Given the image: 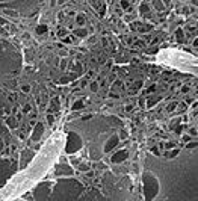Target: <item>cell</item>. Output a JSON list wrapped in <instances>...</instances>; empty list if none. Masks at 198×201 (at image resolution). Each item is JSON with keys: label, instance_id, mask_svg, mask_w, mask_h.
<instances>
[{"label": "cell", "instance_id": "1f68e13d", "mask_svg": "<svg viewBox=\"0 0 198 201\" xmlns=\"http://www.w3.org/2000/svg\"><path fill=\"white\" fill-rule=\"evenodd\" d=\"M68 82H70V77H62L59 80V83H68Z\"/></svg>", "mask_w": 198, "mask_h": 201}, {"label": "cell", "instance_id": "74e56055", "mask_svg": "<svg viewBox=\"0 0 198 201\" xmlns=\"http://www.w3.org/2000/svg\"><path fill=\"white\" fill-rule=\"evenodd\" d=\"M126 136H127V133H126L124 130H121V132H120V136H118V138H126Z\"/></svg>", "mask_w": 198, "mask_h": 201}, {"label": "cell", "instance_id": "b9f144b4", "mask_svg": "<svg viewBox=\"0 0 198 201\" xmlns=\"http://www.w3.org/2000/svg\"><path fill=\"white\" fill-rule=\"evenodd\" d=\"M89 118H92V117H91V115H85L82 120H83V121H86V120H89Z\"/></svg>", "mask_w": 198, "mask_h": 201}, {"label": "cell", "instance_id": "3957f363", "mask_svg": "<svg viewBox=\"0 0 198 201\" xmlns=\"http://www.w3.org/2000/svg\"><path fill=\"white\" fill-rule=\"evenodd\" d=\"M118 142H120V138H118V135L111 136L109 139H108V142L104 144L103 151H104V153H109V151H112V148H113V147H116V145H118Z\"/></svg>", "mask_w": 198, "mask_h": 201}, {"label": "cell", "instance_id": "d4e9b609", "mask_svg": "<svg viewBox=\"0 0 198 201\" xmlns=\"http://www.w3.org/2000/svg\"><path fill=\"white\" fill-rule=\"evenodd\" d=\"M79 169H80V171H85V172H86V171L89 169V166L86 165V163H82V165H79Z\"/></svg>", "mask_w": 198, "mask_h": 201}, {"label": "cell", "instance_id": "2e32d148", "mask_svg": "<svg viewBox=\"0 0 198 201\" xmlns=\"http://www.w3.org/2000/svg\"><path fill=\"white\" fill-rule=\"evenodd\" d=\"M139 11H141V14H142V15H147V14H148V11H150V6H148L147 3H141Z\"/></svg>", "mask_w": 198, "mask_h": 201}, {"label": "cell", "instance_id": "52a82bcc", "mask_svg": "<svg viewBox=\"0 0 198 201\" xmlns=\"http://www.w3.org/2000/svg\"><path fill=\"white\" fill-rule=\"evenodd\" d=\"M74 23L77 24V26L83 27L85 23H86V15H85V14H76V15H74Z\"/></svg>", "mask_w": 198, "mask_h": 201}, {"label": "cell", "instance_id": "30bf717a", "mask_svg": "<svg viewBox=\"0 0 198 201\" xmlns=\"http://www.w3.org/2000/svg\"><path fill=\"white\" fill-rule=\"evenodd\" d=\"M163 154H165V157H166V159H173V157H176L177 154H180V150L174 147V148H171V150H165V153H163Z\"/></svg>", "mask_w": 198, "mask_h": 201}, {"label": "cell", "instance_id": "83f0119b", "mask_svg": "<svg viewBox=\"0 0 198 201\" xmlns=\"http://www.w3.org/2000/svg\"><path fill=\"white\" fill-rule=\"evenodd\" d=\"M21 89H23V92H29V91H30V86H29V85H23Z\"/></svg>", "mask_w": 198, "mask_h": 201}, {"label": "cell", "instance_id": "60d3db41", "mask_svg": "<svg viewBox=\"0 0 198 201\" xmlns=\"http://www.w3.org/2000/svg\"><path fill=\"white\" fill-rule=\"evenodd\" d=\"M189 91V86H183V89H181V92H188Z\"/></svg>", "mask_w": 198, "mask_h": 201}, {"label": "cell", "instance_id": "5bb4252c", "mask_svg": "<svg viewBox=\"0 0 198 201\" xmlns=\"http://www.w3.org/2000/svg\"><path fill=\"white\" fill-rule=\"evenodd\" d=\"M176 38L178 43H184V35H183V29H177L176 30Z\"/></svg>", "mask_w": 198, "mask_h": 201}, {"label": "cell", "instance_id": "277c9868", "mask_svg": "<svg viewBox=\"0 0 198 201\" xmlns=\"http://www.w3.org/2000/svg\"><path fill=\"white\" fill-rule=\"evenodd\" d=\"M130 27L133 29V30H138L139 33H145V32L151 30V26H150V24H144L142 21H135V23H132Z\"/></svg>", "mask_w": 198, "mask_h": 201}, {"label": "cell", "instance_id": "4316f807", "mask_svg": "<svg viewBox=\"0 0 198 201\" xmlns=\"http://www.w3.org/2000/svg\"><path fill=\"white\" fill-rule=\"evenodd\" d=\"M188 133H189L191 136H197V129H195V127H192V129H189V130H188Z\"/></svg>", "mask_w": 198, "mask_h": 201}, {"label": "cell", "instance_id": "f6af8a7d", "mask_svg": "<svg viewBox=\"0 0 198 201\" xmlns=\"http://www.w3.org/2000/svg\"><path fill=\"white\" fill-rule=\"evenodd\" d=\"M56 5V0H51V6H55Z\"/></svg>", "mask_w": 198, "mask_h": 201}, {"label": "cell", "instance_id": "ac0fdd59", "mask_svg": "<svg viewBox=\"0 0 198 201\" xmlns=\"http://www.w3.org/2000/svg\"><path fill=\"white\" fill-rule=\"evenodd\" d=\"M157 102H160V97H154V98H148L147 100V107H151V106H154Z\"/></svg>", "mask_w": 198, "mask_h": 201}, {"label": "cell", "instance_id": "6da1fadb", "mask_svg": "<svg viewBox=\"0 0 198 201\" xmlns=\"http://www.w3.org/2000/svg\"><path fill=\"white\" fill-rule=\"evenodd\" d=\"M156 186V182L151 179V175L150 174H145L144 175V191H145V194H147V200H151V198H154V194H153V187Z\"/></svg>", "mask_w": 198, "mask_h": 201}, {"label": "cell", "instance_id": "d590c367", "mask_svg": "<svg viewBox=\"0 0 198 201\" xmlns=\"http://www.w3.org/2000/svg\"><path fill=\"white\" fill-rule=\"evenodd\" d=\"M65 67H67V61H62L61 62V70H65Z\"/></svg>", "mask_w": 198, "mask_h": 201}, {"label": "cell", "instance_id": "ee69618b", "mask_svg": "<svg viewBox=\"0 0 198 201\" xmlns=\"http://www.w3.org/2000/svg\"><path fill=\"white\" fill-rule=\"evenodd\" d=\"M58 3H59V5H62V3H65V0H58Z\"/></svg>", "mask_w": 198, "mask_h": 201}, {"label": "cell", "instance_id": "603a6c76", "mask_svg": "<svg viewBox=\"0 0 198 201\" xmlns=\"http://www.w3.org/2000/svg\"><path fill=\"white\" fill-rule=\"evenodd\" d=\"M47 122H48L50 125H53V122H55V117L51 115V114H48V115H47Z\"/></svg>", "mask_w": 198, "mask_h": 201}, {"label": "cell", "instance_id": "7a4b0ae2", "mask_svg": "<svg viewBox=\"0 0 198 201\" xmlns=\"http://www.w3.org/2000/svg\"><path fill=\"white\" fill-rule=\"evenodd\" d=\"M70 141H71V142L67 145V153H68V154L77 151V150L82 147V141L79 139V138H77L74 133H70Z\"/></svg>", "mask_w": 198, "mask_h": 201}, {"label": "cell", "instance_id": "ffe728a7", "mask_svg": "<svg viewBox=\"0 0 198 201\" xmlns=\"http://www.w3.org/2000/svg\"><path fill=\"white\" fill-rule=\"evenodd\" d=\"M153 5H154V8H156L157 11H163V9H165V5H162L159 0H153Z\"/></svg>", "mask_w": 198, "mask_h": 201}, {"label": "cell", "instance_id": "9a60e30c", "mask_svg": "<svg viewBox=\"0 0 198 201\" xmlns=\"http://www.w3.org/2000/svg\"><path fill=\"white\" fill-rule=\"evenodd\" d=\"M89 89H91L92 92H97V91L100 89V85H98V80H94V82H91V83H89Z\"/></svg>", "mask_w": 198, "mask_h": 201}, {"label": "cell", "instance_id": "e0dca14e", "mask_svg": "<svg viewBox=\"0 0 198 201\" xmlns=\"http://www.w3.org/2000/svg\"><path fill=\"white\" fill-rule=\"evenodd\" d=\"M47 30H48V27L46 26V24H39V26L36 27V33H39V35L47 33Z\"/></svg>", "mask_w": 198, "mask_h": 201}, {"label": "cell", "instance_id": "484cf974", "mask_svg": "<svg viewBox=\"0 0 198 201\" xmlns=\"http://www.w3.org/2000/svg\"><path fill=\"white\" fill-rule=\"evenodd\" d=\"M5 15H9V17H17V12H14V11H5Z\"/></svg>", "mask_w": 198, "mask_h": 201}, {"label": "cell", "instance_id": "ba28073f", "mask_svg": "<svg viewBox=\"0 0 198 201\" xmlns=\"http://www.w3.org/2000/svg\"><path fill=\"white\" fill-rule=\"evenodd\" d=\"M73 33L77 38H86L88 36V30L85 27H76V29H73Z\"/></svg>", "mask_w": 198, "mask_h": 201}, {"label": "cell", "instance_id": "8fae6325", "mask_svg": "<svg viewBox=\"0 0 198 201\" xmlns=\"http://www.w3.org/2000/svg\"><path fill=\"white\" fill-rule=\"evenodd\" d=\"M59 107H61V102H59V98H51V100H50V112L58 110Z\"/></svg>", "mask_w": 198, "mask_h": 201}, {"label": "cell", "instance_id": "5b68a950", "mask_svg": "<svg viewBox=\"0 0 198 201\" xmlns=\"http://www.w3.org/2000/svg\"><path fill=\"white\" fill-rule=\"evenodd\" d=\"M127 150H120V151H115V154L112 156V162L113 163H120V162H123V160H126L127 159Z\"/></svg>", "mask_w": 198, "mask_h": 201}, {"label": "cell", "instance_id": "8992f818", "mask_svg": "<svg viewBox=\"0 0 198 201\" xmlns=\"http://www.w3.org/2000/svg\"><path fill=\"white\" fill-rule=\"evenodd\" d=\"M82 198H83V200H91V198H92V200H104V197H103V195H100L97 189H91V191H89V194H88V195H85V197H82Z\"/></svg>", "mask_w": 198, "mask_h": 201}, {"label": "cell", "instance_id": "7402d4cb", "mask_svg": "<svg viewBox=\"0 0 198 201\" xmlns=\"http://www.w3.org/2000/svg\"><path fill=\"white\" fill-rule=\"evenodd\" d=\"M177 106H178V103H177V102H173V103H169V104H168L166 110H168V112H173V110H174Z\"/></svg>", "mask_w": 198, "mask_h": 201}, {"label": "cell", "instance_id": "cb8c5ba5", "mask_svg": "<svg viewBox=\"0 0 198 201\" xmlns=\"http://www.w3.org/2000/svg\"><path fill=\"white\" fill-rule=\"evenodd\" d=\"M135 17H136V14H130V15H126V17H124V20L129 23V21H132V20H135Z\"/></svg>", "mask_w": 198, "mask_h": 201}, {"label": "cell", "instance_id": "44dd1931", "mask_svg": "<svg viewBox=\"0 0 198 201\" xmlns=\"http://www.w3.org/2000/svg\"><path fill=\"white\" fill-rule=\"evenodd\" d=\"M67 33H68L67 29H62V27H61V29L58 30V36H59V38H65V36H67Z\"/></svg>", "mask_w": 198, "mask_h": 201}, {"label": "cell", "instance_id": "d6a6232c", "mask_svg": "<svg viewBox=\"0 0 198 201\" xmlns=\"http://www.w3.org/2000/svg\"><path fill=\"white\" fill-rule=\"evenodd\" d=\"M23 112H30V104H24V107H23Z\"/></svg>", "mask_w": 198, "mask_h": 201}, {"label": "cell", "instance_id": "ab89813d", "mask_svg": "<svg viewBox=\"0 0 198 201\" xmlns=\"http://www.w3.org/2000/svg\"><path fill=\"white\" fill-rule=\"evenodd\" d=\"M8 98L11 100V102H14V100H15V95H14V94H9V95H8Z\"/></svg>", "mask_w": 198, "mask_h": 201}, {"label": "cell", "instance_id": "d6986e66", "mask_svg": "<svg viewBox=\"0 0 198 201\" xmlns=\"http://www.w3.org/2000/svg\"><path fill=\"white\" fill-rule=\"evenodd\" d=\"M15 120H17L15 117H9V118L6 120V124L9 125V127H11V129H14V127H15V125H17V121H15Z\"/></svg>", "mask_w": 198, "mask_h": 201}, {"label": "cell", "instance_id": "7c38bea8", "mask_svg": "<svg viewBox=\"0 0 198 201\" xmlns=\"http://www.w3.org/2000/svg\"><path fill=\"white\" fill-rule=\"evenodd\" d=\"M62 166V171L61 169H56V175H62V174H73V169L68 166V165H61Z\"/></svg>", "mask_w": 198, "mask_h": 201}, {"label": "cell", "instance_id": "f1b7e54d", "mask_svg": "<svg viewBox=\"0 0 198 201\" xmlns=\"http://www.w3.org/2000/svg\"><path fill=\"white\" fill-rule=\"evenodd\" d=\"M181 139L184 141V142H188V141H191V135L188 133V135H183V138H181Z\"/></svg>", "mask_w": 198, "mask_h": 201}, {"label": "cell", "instance_id": "f546056e", "mask_svg": "<svg viewBox=\"0 0 198 201\" xmlns=\"http://www.w3.org/2000/svg\"><path fill=\"white\" fill-rule=\"evenodd\" d=\"M135 45H136V47H144V45H145V41H135Z\"/></svg>", "mask_w": 198, "mask_h": 201}, {"label": "cell", "instance_id": "7bdbcfd3", "mask_svg": "<svg viewBox=\"0 0 198 201\" xmlns=\"http://www.w3.org/2000/svg\"><path fill=\"white\" fill-rule=\"evenodd\" d=\"M101 43H103V45H108V40H106V38H103V41H101Z\"/></svg>", "mask_w": 198, "mask_h": 201}, {"label": "cell", "instance_id": "9c48e42d", "mask_svg": "<svg viewBox=\"0 0 198 201\" xmlns=\"http://www.w3.org/2000/svg\"><path fill=\"white\" fill-rule=\"evenodd\" d=\"M44 127H43V124H36V127H35V132L32 133V139L33 141H36V139H39V136H41L43 135V130Z\"/></svg>", "mask_w": 198, "mask_h": 201}, {"label": "cell", "instance_id": "f35d334b", "mask_svg": "<svg viewBox=\"0 0 198 201\" xmlns=\"http://www.w3.org/2000/svg\"><path fill=\"white\" fill-rule=\"evenodd\" d=\"M197 147V142H192V144H188V150L189 148H195Z\"/></svg>", "mask_w": 198, "mask_h": 201}, {"label": "cell", "instance_id": "4dcf8cb0", "mask_svg": "<svg viewBox=\"0 0 198 201\" xmlns=\"http://www.w3.org/2000/svg\"><path fill=\"white\" fill-rule=\"evenodd\" d=\"M151 151L154 153V156H160V153H159V150H157L156 147H153V148H151Z\"/></svg>", "mask_w": 198, "mask_h": 201}, {"label": "cell", "instance_id": "836d02e7", "mask_svg": "<svg viewBox=\"0 0 198 201\" xmlns=\"http://www.w3.org/2000/svg\"><path fill=\"white\" fill-rule=\"evenodd\" d=\"M133 110V104H127L126 106V112H132Z\"/></svg>", "mask_w": 198, "mask_h": 201}, {"label": "cell", "instance_id": "e575fe53", "mask_svg": "<svg viewBox=\"0 0 198 201\" xmlns=\"http://www.w3.org/2000/svg\"><path fill=\"white\" fill-rule=\"evenodd\" d=\"M111 98H120V94H116V92H111V95H109Z\"/></svg>", "mask_w": 198, "mask_h": 201}, {"label": "cell", "instance_id": "8d00e7d4", "mask_svg": "<svg viewBox=\"0 0 198 201\" xmlns=\"http://www.w3.org/2000/svg\"><path fill=\"white\" fill-rule=\"evenodd\" d=\"M29 117H30L32 120H35V118H36V112H35V110H33V112H30V114H29Z\"/></svg>", "mask_w": 198, "mask_h": 201}, {"label": "cell", "instance_id": "4fadbf2b", "mask_svg": "<svg viewBox=\"0 0 198 201\" xmlns=\"http://www.w3.org/2000/svg\"><path fill=\"white\" fill-rule=\"evenodd\" d=\"M85 107V103H83V100H77V102L73 103L71 106V110H79V109H83Z\"/></svg>", "mask_w": 198, "mask_h": 201}]
</instances>
